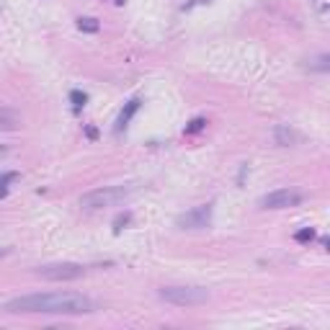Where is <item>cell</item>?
Here are the masks:
<instances>
[{"mask_svg": "<svg viewBox=\"0 0 330 330\" xmlns=\"http://www.w3.org/2000/svg\"><path fill=\"white\" fill-rule=\"evenodd\" d=\"M245 173H248V162H243V165H240V173H237V186H243V181H245Z\"/></svg>", "mask_w": 330, "mask_h": 330, "instance_id": "e0dca14e", "label": "cell"}, {"mask_svg": "<svg viewBox=\"0 0 330 330\" xmlns=\"http://www.w3.org/2000/svg\"><path fill=\"white\" fill-rule=\"evenodd\" d=\"M88 137H90V139H96V137H98V132H96L93 126H88Z\"/></svg>", "mask_w": 330, "mask_h": 330, "instance_id": "ac0fdd59", "label": "cell"}, {"mask_svg": "<svg viewBox=\"0 0 330 330\" xmlns=\"http://www.w3.org/2000/svg\"><path fill=\"white\" fill-rule=\"evenodd\" d=\"M294 240L297 243H312L315 240V230L312 227H302L299 232H294Z\"/></svg>", "mask_w": 330, "mask_h": 330, "instance_id": "9a60e30c", "label": "cell"}, {"mask_svg": "<svg viewBox=\"0 0 330 330\" xmlns=\"http://www.w3.org/2000/svg\"><path fill=\"white\" fill-rule=\"evenodd\" d=\"M78 29L85 31V34H96V31L101 29V24H98V19H93V16H80V19H78Z\"/></svg>", "mask_w": 330, "mask_h": 330, "instance_id": "30bf717a", "label": "cell"}, {"mask_svg": "<svg viewBox=\"0 0 330 330\" xmlns=\"http://www.w3.org/2000/svg\"><path fill=\"white\" fill-rule=\"evenodd\" d=\"M39 279L44 281H75L85 273V268L80 263H70V261H62V263H44L34 271Z\"/></svg>", "mask_w": 330, "mask_h": 330, "instance_id": "277c9868", "label": "cell"}, {"mask_svg": "<svg viewBox=\"0 0 330 330\" xmlns=\"http://www.w3.org/2000/svg\"><path fill=\"white\" fill-rule=\"evenodd\" d=\"M16 178H19V173H0V199L8 196V184Z\"/></svg>", "mask_w": 330, "mask_h": 330, "instance_id": "4fadbf2b", "label": "cell"}, {"mask_svg": "<svg viewBox=\"0 0 330 330\" xmlns=\"http://www.w3.org/2000/svg\"><path fill=\"white\" fill-rule=\"evenodd\" d=\"M304 201V196L294 189H279V191H271L266 196H261L258 207L261 209H291V207H299Z\"/></svg>", "mask_w": 330, "mask_h": 330, "instance_id": "8992f818", "label": "cell"}, {"mask_svg": "<svg viewBox=\"0 0 330 330\" xmlns=\"http://www.w3.org/2000/svg\"><path fill=\"white\" fill-rule=\"evenodd\" d=\"M204 126H207V119H201V116H199V119H194V121L186 126V134H196V132H201Z\"/></svg>", "mask_w": 330, "mask_h": 330, "instance_id": "2e32d148", "label": "cell"}, {"mask_svg": "<svg viewBox=\"0 0 330 330\" xmlns=\"http://www.w3.org/2000/svg\"><path fill=\"white\" fill-rule=\"evenodd\" d=\"M157 297L173 307H201L209 302V291L204 286H162Z\"/></svg>", "mask_w": 330, "mask_h": 330, "instance_id": "7a4b0ae2", "label": "cell"}, {"mask_svg": "<svg viewBox=\"0 0 330 330\" xmlns=\"http://www.w3.org/2000/svg\"><path fill=\"white\" fill-rule=\"evenodd\" d=\"M70 103H72V111L80 114V111L85 108V103H88V93H83V90H70Z\"/></svg>", "mask_w": 330, "mask_h": 330, "instance_id": "7c38bea8", "label": "cell"}, {"mask_svg": "<svg viewBox=\"0 0 330 330\" xmlns=\"http://www.w3.org/2000/svg\"><path fill=\"white\" fill-rule=\"evenodd\" d=\"M139 106H142V101L139 98H132L129 103H124V108H121V114H119V119H116V126H114V132L119 134L121 129H126L129 126V121H132V116L139 111Z\"/></svg>", "mask_w": 330, "mask_h": 330, "instance_id": "ba28073f", "label": "cell"}, {"mask_svg": "<svg viewBox=\"0 0 330 330\" xmlns=\"http://www.w3.org/2000/svg\"><path fill=\"white\" fill-rule=\"evenodd\" d=\"M114 3H116V6H124V3H126V0H114Z\"/></svg>", "mask_w": 330, "mask_h": 330, "instance_id": "ffe728a7", "label": "cell"}, {"mask_svg": "<svg viewBox=\"0 0 330 330\" xmlns=\"http://www.w3.org/2000/svg\"><path fill=\"white\" fill-rule=\"evenodd\" d=\"M212 214H214V204H212V201H209V204H199V207H194V209L178 214L176 225H178L181 230H207V227L212 225Z\"/></svg>", "mask_w": 330, "mask_h": 330, "instance_id": "5b68a950", "label": "cell"}, {"mask_svg": "<svg viewBox=\"0 0 330 330\" xmlns=\"http://www.w3.org/2000/svg\"><path fill=\"white\" fill-rule=\"evenodd\" d=\"M129 222H132V212H124V214H119V217L114 219V232L119 235V232H121V230H124Z\"/></svg>", "mask_w": 330, "mask_h": 330, "instance_id": "5bb4252c", "label": "cell"}, {"mask_svg": "<svg viewBox=\"0 0 330 330\" xmlns=\"http://www.w3.org/2000/svg\"><path fill=\"white\" fill-rule=\"evenodd\" d=\"M273 139H276V144H281V147H294V144L302 142V134H299L297 129H291L289 124H279V126L273 129Z\"/></svg>", "mask_w": 330, "mask_h": 330, "instance_id": "52a82bcc", "label": "cell"}, {"mask_svg": "<svg viewBox=\"0 0 330 330\" xmlns=\"http://www.w3.org/2000/svg\"><path fill=\"white\" fill-rule=\"evenodd\" d=\"M11 253V248H3V250H0V255H8Z\"/></svg>", "mask_w": 330, "mask_h": 330, "instance_id": "d6986e66", "label": "cell"}, {"mask_svg": "<svg viewBox=\"0 0 330 330\" xmlns=\"http://www.w3.org/2000/svg\"><path fill=\"white\" fill-rule=\"evenodd\" d=\"M309 70H315V72H327L330 70V54H317V57H312L309 60Z\"/></svg>", "mask_w": 330, "mask_h": 330, "instance_id": "8fae6325", "label": "cell"}, {"mask_svg": "<svg viewBox=\"0 0 330 330\" xmlns=\"http://www.w3.org/2000/svg\"><path fill=\"white\" fill-rule=\"evenodd\" d=\"M134 194V186H103L96 191H88L80 196V207L83 209H103V207H116L121 201H126Z\"/></svg>", "mask_w": 330, "mask_h": 330, "instance_id": "3957f363", "label": "cell"}, {"mask_svg": "<svg viewBox=\"0 0 330 330\" xmlns=\"http://www.w3.org/2000/svg\"><path fill=\"white\" fill-rule=\"evenodd\" d=\"M8 315H90L96 302L78 291H39L13 297L3 304Z\"/></svg>", "mask_w": 330, "mask_h": 330, "instance_id": "6da1fadb", "label": "cell"}, {"mask_svg": "<svg viewBox=\"0 0 330 330\" xmlns=\"http://www.w3.org/2000/svg\"><path fill=\"white\" fill-rule=\"evenodd\" d=\"M21 126V114L16 108L0 106V132H13Z\"/></svg>", "mask_w": 330, "mask_h": 330, "instance_id": "9c48e42d", "label": "cell"}]
</instances>
